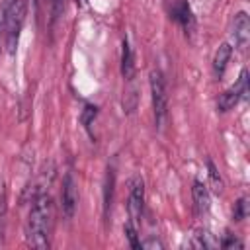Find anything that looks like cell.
Wrapping results in <instances>:
<instances>
[{"label": "cell", "instance_id": "cell-1", "mask_svg": "<svg viewBox=\"0 0 250 250\" xmlns=\"http://www.w3.org/2000/svg\"><path fill=\"white\" fill-rule=\"evenodd\" d=\"M51 223H53V203H51V197L47 193H39V195H35V199L31 203L27 225H25L29 246L39 248V250L49 248Z\"/></svg>", "mask_w": 250, "mask_h": 250}, {"label": "cell", "instance_id": "cell-2", "mask_svg": "<svg viewBox=\"0 0 250 250\" xmlns=\"http://www.w3.org/2000/svg\"><path fill=\"white\" fill-rule=\"evenodd\" d=\"M25 0H4L2 12H0V27L6 37V49L10 55L16 53L18 41H20V31L25 20Z\"/></svg>", "mask_w": 250, "mask_h": 250}, {"label": "cell", "instance_id": "cell-3", "mask_svg": "<svg viewBox=\"0 0 250 250\" xmlns=\"http://www.w3.org/2000/svg\"><path fill=\"white\" fill-rule=\"evenodd\" d=\"M150 96H152L154 123L158 129H162L168 119V94H166V82L160 70H150Z\"/></svg>", "mask_w": 250, "mask_h": 250}, {"label": "cell", "instance_id": "cell-4", "mask_svg": "<svg viewBox=\"0 0 250 250\" xmlns=\"http://www.w3.org/2000/svg\"><path fill=\"white\" fill-rule=\"evenodd\" d=\"M246 96H248V70L242 68L238 80H236L229 90H225V92L219 96L217 107H219V111H229V109H232L240 100H244Z\"/></svg>", "mask_w": 250, "mask_h": 250}, {"label": "cell", "instance_id": "cell-5", "mask_svg": "<svg viewBox=\"0 0 250 250\" xmlns=\"http://www.w3.org/2000/svg\"><path fill=\"white\" fill-rule=\"evenodd\" d=\"M78 207V189H76V182L72 178V174H64L62 180V191H61V209L62 215L66 219H72Z\"/></svg>", "mask_w": 250, "mask_h": 250}, {"label": "cell", "instance_id": "cell-6", "mask_svg": "<svg viewBox=\"0 0 250 250\" xmlns=\"http://www.w3.org/2000/svg\"><path fill=\"white\" fill-rule=\"evenodd\" d=\"M143 203H145V184L141 176H135L131 180V188H129V215H131V223H139L141 215H143Z\"/></svg>", "mask_w": 250, "mask_h": 250}, {"label": "cell", "instance_id": "cell-7", "mask_svg": "<svg viewBox=\"0 0 250 250\" xmlns=\"http://www.w3.org/2000/svg\"><path fill=\"white\" fill-rule=\"evenodd\" d=\"M232 39H234V45L244 51L248 47V39H250V20H248V14L246 12H238L234 16V21H232Z\"/></svg>", "mask_w": 250, "mask_h": 250}, {"label": "cell", "instance_id": "cell-8", "mask_svg": "<svg viewBox=\"0 0 250 250\" xmlns=\"http://www.w3.org/2000/svg\"><path fill=\"white\" fill-rule=\"evenodd\" d=\"M191 195H193V205H195V211L199 215L207 213L209 207H211V197H209V191H207V186L201 184L199 180L193 182V188H191Z\"/></svg>", "mask_w": 250, "mask_h": 250}, {"label": "cell", "instance_id": "cell-9", "mask_svg": "<svg viewBox=\"0 0 250 250\" xmlns=\"http://www.w3.org/2000/svg\"><path fill=\"white\" fill-rule=\"evenodd\" d=\"M170 18H172V20H176L178 23H182L186 29L193 23L191 10H189V6H188V2H186V0H176V2L172 4V8H170Z\"/></svg>", "mask_w": 250, "mask_h": 250}, {"label": "cell", "instance_id": "cell-10", "mask_svg": "<svg viewBox=\"0 0 250 250\" xmlns=\"http://www.w3.org/2000/svg\"><path fill=\"white\" fill-rule=\"evenodd\" d=\"M230 53H232V47L229 43H223L217 53H215V59H213V72L217 78H221L225 74V68H227V62L230 59Z\"/></svg>", "mask_w": 250, "mask_h": 250}, {"label": "cell", "instance_id": "cell-11", "mask_svg": "<svg viewBox=\"0 0 250 250\" xmlns=\"http://www.w3.org/2000/svg\"><path fill=\"white\" fill-rule=\"evenodd\" d=\"M189 246H191V248H217V246H221V240L215 238L209 230H205V229H197L195 234L191 236Z\"/></svg>", "mask_w": 250, "mask_h": 250}, {"label": "cell", "instance_id": "cell-12", "mask_svg": "<svg viewBox=\"0 0 250 250\" xmlns=\"http://www.w3.org/2000/svg\"><path fill=\"white\" fill-rule=\"evenodd\" d=\"M121 74L125 80H133L135 74V62H133V51L127 39H123V51H121Z\"/></svg>", "mask_w": 250, "mask_h": 250}, {"label": "cell", "instance_id": "cell-13", "mask_svg": "<svg viewBox=\"0 0 250 250\" xmlns=\"http://www.w3.org/2000/svg\"><path fill=\"white\" fill-rule=\"evenodd\" d=\"M113 186H115V172L111 168H107L105 174V182H104V215L107 217L111 211V203H113Z\"/></svg>", "mask_w": 250, "mask_h": 250}, {"label": "cell", "instance_id": "cell-14", "mask_svg": "<svg viewBox=\"0 0 250 250\" xmlns=\"http://www.w3.org/2000/svg\"><path fill=\"white\" fill-rule=\"evenodd\" d=\"M96 115H98V107H96V105H92V104L84 105L82 115H80V121H82V125H84V129H86V131H90L92 121L96 119Z\"/></svg>", "mask_w": 250, "mask_h": 250}, {"label": "cell", "instance_id": "cell-15", "mask_svg": "<svg viewBox=\"0 0 250 250\" xmlns=\"http://www.w3.org/2000/svg\"><path fill=\"white\" fill-rule=\"evenodd\" d=\"M207 168H209V180H211L213 189L217 193H221L223 191V180H221V176H219V172H217V168H215V164L211 160H207Z\"/></svg>", "mask_w": 250, "mask_h": 250}, {"label": "cell", "instance_id": "cell-16", "mask_svg": "<svg viewBox=\"0 0 250 250\" xmlns=\"http://www.w3.org/2000/svg\"><path fill=\"white\" fill-rule=\"evenodd\" d=\"M123 230H125V236H127L129 244H131L133 248H141V240H139V236H137L135 225H133V223H127V225L123 227Z\"/></svg>", "mask_w": 250, "mask_h": 250}, {"label": "cell", "instance_id": "cell-17", "mask_svg": "<svg viewBox=\"0 0 250 250\" xmlns=\"http://www.w3.org/2000/svg\"><path fill=\"white\" fill-rule=\"evenodd\" d=\"M246 217V199L240 197L236 203H234V209H232V219L234 221H242Z\"/></svg>", "mask_w": 250, "mask_h": 250}, {"label": "cell", "instance_id": "cell-18", "mask_svg": "<svg viewBox=\"0 0 250 250\" xmlns=\"http://www.w3.org/2000/svg\"><path fill=\"white\" fill-rule=\"evenodd\" d=\"M4 215H6V188H4V182L0 180V232H2Z\"/></svg>", "mask_w": 250, "mask_h": 250}, {"label": "cell", "instance_id": "cell-19", "mask_svg": "<svg viewBox=\"0 0 250 250\" xmlns=\"http://www.w3.org/2000/svg\"><path fill=\"white\" fill-rule=\"evenodd\" d=\"M221 246H225V248H232V246H238V248H242L244 244H242L238 238H234V236H227L225 240H221Z\"/></svg>", "mask_w": 250, "mask_h": 250}, {"label": "cell", "instance_id": "cell-20", "mask_svg": "<svg viewBox=\"0 0 250 250\" xmlns=\"http://www.w3.org/2000/svg\"><path fill=\"white\" fill-rule=\"evenodd\" d=\"M51 2H53V20H57L64 10V0H51Z\"/></svg>", "mask_w": 250, "mask_h": 250}, {"label": "cell", "instance_id": "cell-21", "mask_svg": "<svg viewBox=\"0 0 250 250\" xmlns=\"http://www.w3.org/2000/svg\"><path fill=\"white\" fill-rule=\"evenodd\" d=\"M141 248H164V244L160 242V240H154V238H148V240H145V242H141Z\"/></svg>", "mask_w": 250, "mask_h": 250}]
</instances>
